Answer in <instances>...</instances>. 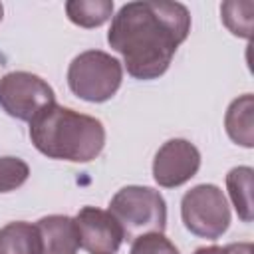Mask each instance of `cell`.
Segmentation results:
<instances>
[{"label":"cell","instance_id":"obj_1","mask_svg":"<svg viewBox=\"0 0 254 254\" xmlns=\"http://www.w3.org/2000/svg\"><path fill=\"white\" fill-rule=\"evenodd\" d=\"M190 32V14L179 2H127L111 20L109 46L123 56L127 73L135 79L163 75L177 48Z\"/></svg>","mask_w":254,"mask_h":254},{"label":"cell","instance_id":"obj_2","mask_svg":"<svg viewBox=\"0 0 254 254\" xmlns=\"http://www.w3.org/2000/svg\"><path fill=\"white\" fill-rule=\"evenodd\" d=\"M30 139L50 159L87 163L103 151L105 127L91 115L52 103L30 121Z\"/></svg>","mask_w":254,"mask_h":254},{"label":"cell","instance_id":"obj_3","mask_svg":"<svg viewBox=\"0 0 254 254\" xmlns=\"http://www.w3.org/2000/svg\"><path fill=\"white\" fill-rule=\"evenodd\" d=\"M109 212L127 240L163 232L167 226V202L163 194L151 187L129 185L119 189L109 202Z\"/></svg>","mask_w":254,"mask_h":254},{"label":"cell","instance_id":"obj_4","mask_svg":"<svg viewBox=\"0 0 254 254\" xmlns=\"http://www.w3.org/2000/svg\"><path fill=\"white\" fill-rule=\"evenodd\" d=\"M123 65L101 50H87L75 56L67 67V85L83 101L103 103L121 87Z\"/></svg>","mask_w":254,"mask_h":254},{"label":"cell","instance_id":"obj_5","mask_svg":"<svg viewBox=\"0 0 254 254\" xmlns=\"http://www.w3.org/2000/svg\"><path fill=\"white\" fill-rule=\"evenodd\" d=\"M181 216L185 228L198 236L216 240L230 226V206L216 185H196L183 194Z\"/></svg>","mask_w":254,"mask_h":254},{"label":"cell","instance_id":"obj_6","mask_svg":"<svg viewBox=\"0 0 254 254\" xmlns=\"http://www.w3.org/2000/svg\"><path fill=\"white\" fill-rule=\"evenodd\" d=\"M56 103L48 81L30 71H10L0 77V107L20 121H32L42 109Z\"/></svg>","mask_w":254,"mask_h":254},{"label":"cell","instance_id":"obj_7","mask_svg":"<svg viewBox=\"0 0 254 254\" xmlns=\"http://www.w3.org/2000/svg\"><path fill=\"white\" fill-rule=\"evenodd\" d=\"M200 167V151L187 139H169L153 159V179L163 189L189 183Z\"/></svg>","mask_w":254,"mask_h":254},{"label":"cell","instance_id":"obj_8","mask_svg":"<svg viewBox=\"0 0 254 254\" xmlns=\"http://www.w3.org/2000/svg\"><path fill=\"white\" fill-rule=\"evenodd\" d=\"M79 230V248L89 254H115L123 242V230L109 210L83 206L75 214Z\"/></svg>","mask_w":254,"mask_h":254},{"label":"cell","instance_id":"obj_9","mask_svg":"<svg viewBox=\"0 0 254 254\" xmlns=\"http://www.w3.org/2000/svg\"><path fill=\"white\" fill-rule=\"evenodd\" d=\"M36 226L42 236V254H75L79 250V230L71 216H42Z\"/></svg>","mask_w":254,"mask_h":254},{"label":"cell","instance_id":"obj_10","mask_svg":"<svg viewBox=\"0 0 254 254\" xmlns=\"http://www.w3.org/2000/svg\"><path fill=\"white\" fill-rule=\"evenodd\" d=\"M252 113H254V97L252 93H244L236 97L224 115V127L228 137L246 149L254 145V127H252Z\"/></svg>","mask_w":254,"mask_h":254},{"label":"cell","instance_id":"obj_11","mask_svg":"<svg viewBox=\"0 0 254 254\" xmlns=\"http://www.w3.org/2000/svg\"><path fill=\"white\" fill-rule=\"evenodd\" d=\"M0 254H42V236L38 226L24 220L2 226Z\"/></svg>","mask_w":254,"mask_h":254},{"label":"cell","instance_id":"obj_12","mask_svg":"<svg viewBox=\"0 0 254 254\" xmlns=\"http://www.w3.org/2000/svg\"><path fill=\"white\" fill-rule=\"evenodd\" d=\"M226 189L230 200L238 212L242 222H252V169L250 167H234L226 175Z\"/></svg>","mask_w":254,"mask_h":254},{"label":"cell","instance_id":"obj_13","mask_svg":"<svg viewBox=\"0 0 254 254\" xmlns=\"http://www.w3.org/2000/svg\"><path fill=\"white\" fill-rule=\"evenodd\" d=\"M67 18L81 28H97L113 14L111 0H69L65 2Z\"/></svg>","mask_w":254,"mask_h":254},{"label":"cell","instance_id":"obj_14","mask_svg":"<svg viewBox=\"0 0 254 254\" xmlns=\"http://www.w3.org/2000/svg\"><path fill=\"white\" fill-rule=\"evenodd\" d=\"M252 10H254V4L250 0H246V2H224L220 6L222 22L234 36L250 40V36H252Z\"/></svg>","mask_w":254,"mask_h":254},{"label":"cell","instance_id":"obj_15","mask_svg":"<svg viewBox=\"0 0 254 254\" xmlns=\"http://www.w3.org/2000/svg\"><path fill=\"white\" fill-rule=\"evenodd\" d=\"M30 177V167L18 157H0V192L20 189Z\"/></svg>","mask_w":254,"mask_h":254},{"label":"cell","instance_id":"obj_16","mask_svg":"<svg viewBox=\"0 0 254 254\" xmlns=\"http://www.w3.org/2000/svg\"><path fill=\"white\" fill-rule=\"evenodd\" d=\"M129 254H179V250L163 232H151L137 236L131 242Z\"/></svg>","mask_w":254,"mask_h":254},{"label":"cell","instance_id":"obj_17","mask_svg":"<svg viewBox=\"0 0 254 254\" xmlns=\"http://www.w3.org/2000/svg\"><path fill=\"white\" fill-rule=\"evenodd\" d=\"M254 246L250 242H234L228 246H222V254H252Z\"/></svg>","mask_w":254,"mask_h":254},{"label":"cell","instance_id":"obj_18","mask_svg":"<svg viewBox=\"0 0 254 254\" xmlns=\"http://www.w3.org/2000/svg\"><path fill=\"white\" fill-rule=\"evenodd\" d=\"M192 254H222V246H202L196 248Z\"/></svg>","mask_w":254,"mask_h":254},{"label":"cell","instance_id":"obj_19","mask_svg":"<svg viewBox=\"0 0 254 254\" xmlns=\"http://www.w3.org/2000/svg\"><path fill=\"white\" fill-rule=\"evenodd\" d=\"M2 14H4V8H2V4H0V22H2Z\"/></svg>","mask_w":254,"mask_h":254}]
</instances>
